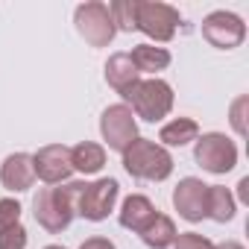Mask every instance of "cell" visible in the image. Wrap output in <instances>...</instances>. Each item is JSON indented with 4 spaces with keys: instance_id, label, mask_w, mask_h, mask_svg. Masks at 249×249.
<instances>
[{
    "instance_id": "cell-17",
    "label": "cell",
    "mask_w": 249,
    "mask_h": 249,
    "mask_svg": "<svg viewBox=\"0 0 249 249\" xmlns=\"http://www.w3.org/2000/svg\"><path fill=\"white\" fill-rule=\"evenodd\" d=\"M176 223L167 217V214H161V211H156V217L150 220V226L141 231V240L150 246V249H167V246H173V240H176Z\"/></svg>"
},
{
    "instance_id": "cell-24",
    "label": "cell",
    "mask_w": 249,
    "mask_h": 249,
    "mask_svg": "<svg viewBox=\"0 0 249 249\" xmlns=\"http://www.w3.org/2000/svg\"><path fill=\"white\" fill-rule=\"evenodd\" d=\"M173 249H214V243H211L205 234H196V231H179L176 240H173Z\"/></svg>"
},
{
    "instance_id": "cell-27",
    "label": "cell",
    "mask_w": 249,
    "mask_h": 249,
    "mask_svg": "<svg viewBox=\"0 0 249 249\" xmlns=\"http://www.w3.org/2000/svg\"><path fill=\"white\" fill-rule=\"evenodd\" d=\"M237 188H240V191H237V194H240V202H249V179H240Z\"/></svg>"
},
{
    "instance_id": "cell-10",
    "label": "cell",
    "mask_w": 249,
    "mask_h": 249,
    "mask_svg": "<svg viewBox=\"0 0 249 249\" xmlns=\"http://www.w3.org/2000/svg\"><path fill=\"white\" fill-rule=\"evenodd\" d=\"M30 159H33L36 179H41L44 185H62L73 173V167H71V147H65V144H44Z\"/></svg>"
},
{
    "instance_id": "cell-21",
    "label": "cell",
    "mask_w": 249,
    "mask_h": 249,
    "mask_svg": "<svg viewBox=\"0 0 249 249\" xmlns=\"http://www.w3.org/2000/svg\"><path fill=\"white\" fill-rule=\"evenodd\" d=\"M246 111H249V97H246V94H240V97L231 103V108H229V123H231V129H234L240 138H246V135H249V126H246Z\"/></svg>"
},
{
    "instance_id": "cell-5",
    "label": "cell",
    "mask_w": 249,
    "mask_h": 249,
    "mask_svg": "<svg viewBox=\"0 0 249 249\" xmlns=\"http://www.w3.org/2000/svg\"><path fill=\"white\" fill-rule=\"evenodd\" d=\"M73 24L76 33L91 44V47H108L117 36V27L108 15V6L100 3V0H88V3H79L73 9Z\"/></svg>"
},
{
    "instance_id": "cell-15",
    "label": "cell",
    "mask_w": 249,
    "mask_h": 249,
    "mask_svg": "<svg viewBox=\"0 0 249 249\" xmlns=\"http://www.w3.org/2000/svg\"><path fill=\"white\" fill-rule=\"evenodd\" d=\"M71 167L82 176H94L106 167V147L97 141H79L71 147Z\"/></svg>"
},
{
    "instance_id": "cell-7",
    "label": "cell",
    "mask_w": 249,
    "mask_h": 249,
    "mask_svg": "<svg viewBox=\"0 0 249 249\" xmlns=\"http://www.w3.org/2000/svg\"><path fill=\"white\" fill-rule=\"evenodd\" d=\"M100 135L106 141L108 150L114 153H123L135 138H138V120L132 114V108L126 103H114L103 111L100 117Z\"/></svg>"
},
{
    "instance_id": "cell-4",
    "label": "cell",
    "mask_w": 249,
    "mask_h": 249,
    "mask_svg": "<svg viewBox=\"0 0 249 249\" xmlns=\"http://www.w3.org/2000/svg\"><path fill=\"white\" fill-rule=\"evenodd\" d=\"M182 24V15L170 3H159V0H138V12H135V30H141L147 38L167 44L173 41L176 30Z\"/></svg>"
},
{
    "instance_id": "cell-8",
    "label": "cell",
    "mask_w": 249,
    "mask_h": 249,
    "mask_svg": "<svg viewBox=\"0 0 249 249\" xmlns=\"http://www.w3.org/2000/svg\"><path fill=\"white\" fill-rule=\"evenodd\" d=\"M117 196H120V185L111 176L97 179V182H85L82 185V194H79L76 214L85 217V220H91V223H100V220H106L114 211Z\"/></svg>"
},
{
    "instance_id": "cell-6",
    "label": "cell",
    "mask_w": 249,
    "mask_h": 249,
    "mask_svg": "<svg viewBox=\"0 0 249 249\" xmlns=\"http://www.w3.org/2000/svg\"><path fill=\"white\" fill-rule=\"evenodd\" d=\"M194 159L202 170L214 173V176H223L229 170H234L237 164V144L223 135V132H205L194 141Z\"/></svg>"
},
{
    "instance_id": "cell-9",
    "label": "cell",
    "mask_w": 249,
    "mask_h": 249,
    "mask_svg": "<svg viewBox=\"0 0 249 249\" xmlns=\"http://www.w3.org/2000/svg\"><path fill=\"white\" fill-rule=\"evenodd\" d=\"M202 38L211 47H217V50H234L246 38V24H243L240 15L217 9V12L205 15V21H202Z\"/></svg>"
},
{
    "instance_id": "cell-22",
    "label": "cell",
    "mask_w": 249,
    "mask_h": 249,
    "mask_svg": "<svg viewBox=\"0 0 249 249\" xmlns=\"http://www.w3.org/2000/svg\"><path fill=\"white\" fill-rule=\"evenodd\" d=\"M21 223V202L18 199H0V231H6Z\"/></svg>"
},
{
    "instance_id": "cell-13",
    "label": "cell",
    "mask_w": 249,
    "mask_h": 249,
    "mask_svg": "<svg viewBox=\"0 0 249 249\" xmlns=\"http://www.w3.org/2000/svg\"><path fill=\"white\" fill-rule=\"evenodd\" d=\"M153 217H156V205H153L150 196H144V194L126 196V199H123V205H120V214H117V220H120L123 229L138 231V234L150 226Z\"/></svg>"
},
{
    "instance_id": "cell-19",
    "label": "cell",
    "mask_w": 249,
    "mask_h": 249,
    "mask_svg": "<svg viewBox=\"0 0 249 249\" xmlns=\"http://www.w3.org/2000/svg\"><path fill=\"white\" fill-rule=\"evenodd\" d=\"M237 211V199L223 185H208V217L214 223H229Z\"/></svg>"
},
{
    "instance_id": "cell-25",
    "label": "cell",
    "mask_w": 249,
    "mask_h": 249,
    "mask_svg": "<svg viewBox=\"0 0 249 249\" xmlns=\"http://www.w3.org/2000/svg\"><path fill=\"white\" fill-rule=\"evenodd\" d=\"M79 249H117V246H114L108 237H100V234H97V237L82 240V246H79Z\"/></svg>"
},
{
    "instance_id": "cell-11",
    "label": "cell",
    "mask_w": 249,
    "mask_h": 249,
    "mask_svg": "<svg viewBox=\"0 0 249 249\" xmlns=\"http://www.w3.org/2000/svg\"><path fill=\"white\" fill-rule=\"evenodd\" d=\"M173 208L188 223L205 220L208 217V185L202 179H196V176L179 179V185L173 188Z\"/></svg>"
},
{
    "instance_id": "cell-18",
    "label": "cell",
    "mask_w": 249,
    "mask_h": 249,
    "mask_svg": "<svg viewBox=\"0 0 249 249\" xmlns=\"http://www.w3.org/2000/svg\"><path fill=\"white\" fill-rule=\"evenodd\" d=\"M129 59L138 68V73H159V71H164L170 65V53L164 47H156V44H138V47H132Z\"/></svg>"
},
{
    "instance_id": "cell-1",
    "label": "cell",
    "mask_w": 249,
    "mask_h": 249,
    "mask_svg": "<svg viewBox=\"0 0 249 249\" xmlns=\"http://www.w3.org/2000/svg\"><path fill=\"white\" fill-rule=\"evenodd\" d=\"M85 182H62V185H50L41 188L33 199V214L36 223L41 229H47L50 234H59L71 226V220L76 217V205H79V194H82Z\"/></svg>"
},
{
    "instance_id": "cell-12",
    "label": "cell",
    "mask_w": 249,
    "mask_h": 249,
    "mask_svg": "<svg viewBox=\"0 0 249 249\" xmlns=\"http://www.w3.org/2000/svg\"><path fill=\"white\" fill-rule=\"evenodd\" d=\"M36 182V173H33V159L27 153H12L3 159L0 164V185L12 194H24L30 191Z\"/></svg>"
},
{
    "instance_id": "cell-3",
    "label": "cell",
    "mask_w": 249,
    "mask_h": 249,
    "mask_svg": "<svg viewBox=\"0 0 249 249\" xmlns=\"http://www.w3.org/2000/svg\"><path fill=\"white\" fill-rule=\"evenodd\" d=\"M123 100H126V106L132 108L135 117H141L147 123H159L173 111V88H170V82H164L159 76L138 79Z\"/></svg>"
},
{
    "instance_id": "cell-14",
    "label": "cell",
    "mask_w": 249,
    "mask_h": 249,
    "mask_svg": "<svg viewBox=\"0 0 249 249\" xmlns=\"http://www.w3.org/2000/svg\"><path fill=\"white\" fill-rule=\"evenodd\" d=\"M138 79H141V73H138V68L132 65L129 53H114V56H108V62H106V82H108L120 97H126L129 88H132Z\"/></svg>"
},
{
    "instance_id": "cell-20",
    "label": "cell",
    "mask_w": 249,
    "mask_h": 249,
    "mask_svg": "<svg viewBox=\"0 0 249 249\" xmlns=\"http://www.w3.org/2000/svg\"><path fill=\"white\" fill-rule=\"evenodd\" d=\"M135 12H138V0H114V3H108V15H111L117 30L132 33L135 30Z\"/></svg>"
},
{
    "instance_id": "cell-23",
    "label": "cell",
    "mask_w": 249,
    "mask_h": 249,
    "mask_svg": "<svg viewBox=\"0 0 249 249\" xmlns=\"http://www.w3.org/2000/svg\"><path fill=\"white\" fill-rule=\"evenodd\" d=\"M27 229L18 223V226H12V229H6V231H0V249H27Z\"/></svg>"
},
{
    "instance_id": "cell-2",
    "label": "cell",
    "mask_w": 249,
    "mask_h": 249,
    "mask_svg": "<svg viewBox=\"0 0 249 249\" xmlns=\"http://www.w3.org/2000/svg\"><path fill=\"white\" fill-rule=\"evenodd\" d=\"M123 156V167H126L129 176L135 179H147V182H164L173 173V156L170 150H164L161 144L150 141V138H135Z\"/></svg>"
},
{
    "instance_id": "cell-16",
    "label": "cell",
    "mask_w": 249,
    "mask_h": 249,
    "mask_svg": "<svg viewBox=\"0 0 249 249\" xmlns=\"http://www.w3.org/2000/svg\"><path fill=\"white\" fill-rule=\"evenodd\" d=\"M199 138V123L194 117H173L170 123H164L161 132H159V141L161 147H188Z\"/></svg>"
},
{
    "instance_id": "cell-26",
    "label": "cell",
    "mask_w": 249,
    "mask_h": 249,
    "mask_svg": "<svg viewBox=\"0 0 249 249\" xmlns=\"http://www.w3.org/2000/svg\"><path fill=\"white\" fill-rule=\"evenodd\" d=\"M214 249H246L240 240H223V243H214Z\"/></svg>"
},
{
    "instance_id": "cell-28",
    "label": "cell",
    "mask_w": 249,
    "mask_h": 249,
    "mask_svg": "<svg viewBox=\"0 0 249 249\" xmlns=\"http://www.w3.org/2000/svg\"><path fill=\"white\" fill-rule=\"evenodd\" d=\"M44 249H68V246H62V243H50V246H44Z\"/></svg>"
}]
</instances>
